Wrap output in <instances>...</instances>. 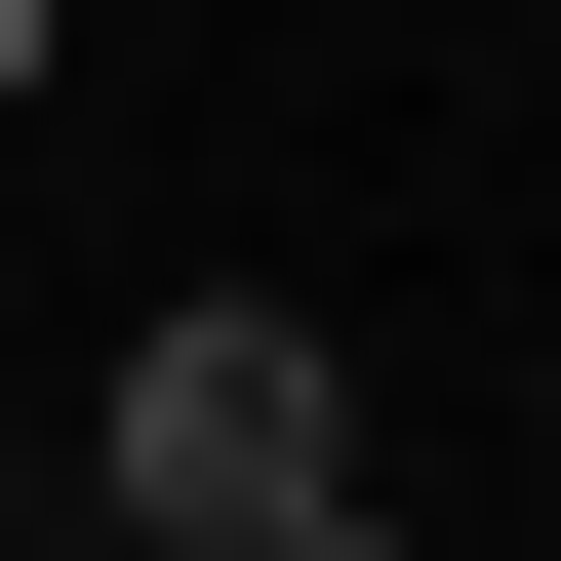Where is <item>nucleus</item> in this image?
Instances as JSON below:
<instances>
[{
  "label": "nucleus",
  "instance_id": "f257e3e1",
  "mask_svg": "<svg viewBox=\"0 0 561 561\" xmlns=\"http://www.w3.org/2000/svg\"><path fill=\"white\" fill-rule=\"evenodd\" d=\"M81 481H121V561H241V522H321V481H362V362H321V321H241V280H161Z\"/></svg>",
  "mask_w": 561,
  "mask_h": 561
},
{
  "label": "nucleus",
  "instance_id": "7ed1b4c3",
  "mask_svg": "<svg viewBox=\"0 0 561 561\" xmlns=\"http://www.w3.org/2000/svg\"><path fill=\"white\" fill-rule=\"evenodd\" d=\"M41 41H81V0H0V81H41Z\"/></svg>",
  "mask_w": 561,
  "mask_h": 561
},
{
  "label": "nucleus",
  "instance_id": "f03ea898",
  "mask_svg": "<svg viewBox=\"0 0 561 561\" xmlns=\"http://www.w3.org/2000/svg\"><path fill=\"white\" fill-rule=\"evenodd\" d=\"M241 561H401V522H362V481H321V522H241Z\"/></svg>",
  "mask_w": 561,
  "mask_h": 561
}]
</instances>
